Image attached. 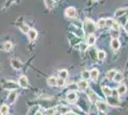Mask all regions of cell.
Returning a JSON list of instances; mask_svg holds the SVG:
<instances>
[{
  "mask_svg": "<svg viewBox=\"0 0 128 115\" xmlns=\"http://www.w3.org/2000/svg\"><path fill=\"white\" fill-rule=\"evenodd\" d=\"M128 9H118V10H117V12L115 13V16H116V17H122V16H124L126 13H127Z\"/></svg>",
  "mask_w": 128,
  "mask_h": 115,
  "instance_id": "e0dca14e",
  "label": "cell"
},
{
  "mask_svg": "<svg viewBox=\"0 0 128 115\" xmlns=\"http://www.w3.org/2000/svg\"><path fill=\"white\" fill-rule=\"evenodd\" d=\"M98 75H100V72L98 69H92L90 71V78L93 81H96L98 78Z\"/></svg>",
  "mask_w": 128,
  "mask_h": 115,
  "instance_id": "5bb4252c",
  "label": "cell"
},
{
  "mask_svg": "<svg viewBox=\"0 0 128 115\" xmlns=\"http://www.w3.org/2000/svg\"><path fill=\"white\" fill-rule=\"evenodd\" d=\"M11 65L14 69L19 70L22 67V62L19 60H17V59H12V60H11Z\"/></svg>",
  "mask_w": 128,
  "mask_h": 115,
  "instance_id": "52a82bcc",
  "label": "cell"
},
{
  "mask_svg": "<svg viewBox=\"0 0 128 115\" xmlns=\"http://www.w3.org/2000/svg\"><path fill=\"white\" fill-rule=\"evenodd\" d=\"M124 30H125V32L128 34V22H126V23L124 24Z\"/></svg>",
  "mask_w": 128,
  "mask_h": 115,
  "instance_id": "ab89813d",
  "label": "cell"
},
{
  "mask_svg": "<svg viewBox=\"0 0 128 115\" xmlns=\"http://www.w3.org/2000/svg\"><path fill=\"white\" fill-rule=\"evenodd\" d=\"M2 87L6 89V90H16L17 88V83L14 82V81H11V80H8V81H5V82H2Z\"/></svg>",
  "mask_w": 128,
  "mask_h": 115,
  "instance_id": "7a4b0ae2",
  "label": "cell"
},
{
  "mask_svg": "<svg viewBox=\"0 0 128 115\" xmlns=\"http://www.w3.org/2000/svg\"><path fill=\"white\" fill-rule=\"evenodd\" d=\"M93 1H98V0H93Z\"/></svg>",
  "mask_w": 128,
  "mask_h": 115,
  "instance_id": "b9f144b4",
  "label": "cell"
},
{
  "mask_svg": "<svg viewBox=\"0 0 128 115\" xmlns=\"http://www.w3.org/2000/svg\"><path fill=\"white\" fill-rule=\"evenodd\" d=\"M54 1H58V0H54Z\"/></svg>",
  "mask_w": 128,
  "mask_h": 115,
  "instance_id": "ee69618b",
  "label": "cell"
},
{
  "mask_svg": "<svg viewBox=\"0 0 128 115\" xmlns=\"http://www.w3.org/2000/svg\"><path fill=\"white\" fill-rule=\"evenodd\" d=\"M2 48H3L4 51H11L12 48V43L11 41H6L2 45Z\"/></svg>",
  "mask_w": 128,
  "mask_h": 115,
  "instance_id": "ac0fdd59",
  "label": "cell"
},
{
  "mask_svg": "<svg viewBox=\"0 0 128 115\" xmlns=\"http://www.w3.org/2000/svg\"><path fill=\"white\" fill-rule=\"evenodd\" d=\"M78 48L80 50V51H86L87 48H88V44L87 43H84V42H80L78 43Z\"/></svg>",
  "mask_w": 128,
  "mask_h": 115,
  "instance_id": "d4e9b609",
  "label": "cell"
},
{
  "mask_svg": "<svg viewBox=\"0 0 128 115\" xmlns=\"http://www.w3.org/2000/svg\"><path fill=\"white\" fill-rule=\"evenodd\" d=\"M83 30H84V33L91 35V34H93L96 31V25L91 19L87 18L83 22Z\"/></svg>",
  "mask_w": 128,
  "mask_h": 115,
  "instance_id": "6da1fadb",
  "label": "cell"
},
{
  "mask_svg": "<svg viewBox=\"0 0 128 115\" xmlns=\"http://www.w3.org/2000/svg\"><path fill=\"white\" fill-rule=\"evenodd\" d=\"M107 98V102L108 104H110L111 105H118L120 104V101L118 100V97H113V96H108Z\"/></svg>",
  "mask_w": 128,
  "mask_h": 115,
  "instance_id": "9c48e42d",
  "label": "cell"
},
{
  "mask_svg": "<svg viewBox=\"0 0 128 115\" xmlns=\"http://www.w3.org/2000/svg\"><path fill=\"white\" fill-rule=\"evenodd\" d=\"M102 92H103V94H104L106 97H108V96H111L112 90L109 87H107V86H103V87H102Z\"/></svg>",
  "mask_w": 128,
  "mask_h": 115,
  "instance_id": "603a6c76",
  "label": "cell"
},
{
  "mask_svg": "<svg viewBox=\"0 0 128 115\" xmlns=\"http://www.w3.org/2000/svg\"><path fill=\"white\" fill-rule=\"evenodd\" d=\"M118 95H122V94H124L125 92H126V90H127V88H126V86L124 85V84H120L118 87Z\"/></svg>",
  "mask_w": 128,
  "mask_h": 115,
  "instance_id": "ffe728a7",
  "label": "cell"
},
{
  "mask_svg": "<svg viewBox=\"0 0 128 115\" xmlns=\"http://www.w3.org/2000/svg\"><path fill=\"white\" fill-rule=\"evenodd\" d=\"M27 35H28V37L30 38V40H32V41L38 38V32H36V30H34V29H30Z\"/></svg>",
  "mask_w": 128,
  "mask_h": 115,
  "instance_id": "8fae6325",
  "label": "cell"
},
{
  "mask_svg": "<svg viewBox=\"0 0 128 115\" xmlns=\"http://www.w3.org/2000/svg\"><path fill=\"white\" fill-rule=\"evenodd\" d=\"M34 115H42V113H41L40 111H38V112H36V113Z\"/></svg>",
  "mask_w": 128,
  "mask_h": 115,
  "instance_id": "60d3db41",
  "label": "cell"
},
{
  "mask_svg": "<svg viewBox=\"0 0 128 115\" xmlns=\"http://www.w3.org/2000/svg\"><path fill=\"white\" fill-rule=\"evenodd\" d=\"M67 100L69 101L70 103H75L76 101L78 100V94L72 91V92H69L67 94Z\"/></svg>",
  "mask_w": 128,
  "mask_h": 115,
  "instance_id": "30bf717a",
  "label": "cell"
},
{
  "mask_svg": "<svg viewBox=\"0 0 128 115\" xmlns=\"http://www.w3.org/2000/svg\"><path fill=\"white\" fill-rule=\"evenodd\" d=\"M114 81L116 82H120L123 81V75L122 74V73H116V75H115V77H114V79H113Z\"/></svg>",
  "mask_w": 128,
  "mask_h": 115,
  "instance_id": "d6986e66",
  "label": "cell"
},
{
  "mask_svg": "<svg viewBox=\"0 0 128 115\" xmlns=\"http://www.w3.org/2000/svg\"><path fill=\"white\" fill-rule=\"evenodd\" d=\"M9 105L8 104H2L1 106H0V112L2 113V115H8L9 114Z\"/></svg>",
  "mask_w": 128,
  "mask_h": 115,
  "instance_id": "2e32d148",
  "label": "cell"
},
{
  "mask_svg": "<svg viewBox=\"0 0 128 115\" xmlns=\"http://www.w3.org/2000/svg\"><path fill=\"white\" fill-rule=\"evenodd\" d=\"M81 76H82V78H83V80H88V79H90V72L83 71L82 72V74H81Z\"/></svg>",
  "mask_w": 128,
  "mask_h": 115,
  "instance_id": "836d02e7",
  "label": "cell"
},
{
  "mask_svg": "<svg viewBox=\"0 0 128 115\" xmlns=\"http://www.w3.org/2000/svg\"><path fill=\"white\" fill-rule=\"evenodd\" d=\"M0 115H2V113H1V112H0Z\"/></svg>",
  "mask_w": 128,
  "mask_h": 115,
  "instance_id": "7bdbcfd3",
  "label": "cell"
},
{
  "mask_svg": "<svg viewBox=\"0 0 128 115\" xmlns=\"http://www.w3.org/2000/svg\"><path fill=\"white\" fill-rule=\"evenodd\" d=\"M56 81H58V79L56 78H54V77H50L48 79V82L49 85H51V86H54V85H56Z\"/></svg>",
  "mask_w": 128,
  "mask_h": 115,
  "instance_id": "44dd1931",
  "label": "cell"
},
{
  "mask_svg": "<svg viewBox=\"0 0 128 115\" xmlns=\"http://www.w3.org/2000/svg\"><path fill=\"white\" fill-rule=\"evenodd\" d=\"M112 28L114 29V30H118L120 29V25H118V23H117V22H114L112 25Z\"/></svg>",
  "mask_w": 128,
  "mask_h": 115,
  "instance_id": "d590c367",
  "label": "cell"
},
{
  "mask_svg": "<svg viewBox=\"0 0 128 115\" xmlns=\"http://www.w3.org/2000/svg\"><path fill=\"white\" fill-rule=\"evenodd\" d=\"M88 95H89V98H90L91 101H93V102H96L98 101V96H96V94L93 90H90Z\"/></svg>",
  "mask_w": 128,
  "mask_h": 115,
  "instance_id": "7402d4cb",
  "label": "cell"
},
{
  "mask_svg": "<svg viewBox=\"0 0 128 115\" xmlns=\"http://www.w3.org/2000/svg\"><path fill=\"white\" fill-rule=\"evenodd\" d=\"M16 0H7V2H6V4H7V6L8 5H11V4H12Z\"/></svg>",
  "mask_w": 128,
  "mask_h": 115,
  "instance_id": "f35d334b",
  "label": "cell"
},
{
  "mask_svg": "<svg viewBox=\"0 0 128 115\" xmlns=\"http://www.w3.org/2000/svg\"><path fill=\"white\" fill-rule=\"evenodd\" d=\"M56 108H49V109L46 110V115H54L56 114Z\"/></svg>",
  "mask_w": 128,
  "mask_h": 115,
  "instance_id": "e575fe53",
  "label": "cell"
},
{
  "mask_svg": "<svg viewBox=\"0 0 128 115\" xmlns=\"http://www.w3.org/2000/svg\"><path fill=\"white\" fill-rule=\"evenodd\" d=\"M69 87H70V89H72V90H75V89H76V84H70Z\"/></svg>",
  "mask_w": 128,
  "mask_h": 115,
  "instance_id": "74e56055",
  "label": "cell"
},
{
  "mask_svg": "<svg viewBox=\"0 0 128 115\" xmlns=\"http://www.w3.org/2000/svg\"><path fill=\"white\" fill-rule=\"evenodd\" d=\"M110 35H111V37H112L113 38H118V37H120V31H118V30H114V29H113L112 31L110 32Z\"/></svg>",
  "mask_w": 128,
  "mask_h": 115,
  "instance_id": "f1b7e54d",
  "label": "cell"
},
{
  "mask_svg": "<svg viewBox=\"0 0 128 115\" xmlns=\"http://www.w3.org/2000/svg\"><path fill=\"white\" fill-rule=\"evenodd\" d=\"M59 76H60V78H62V79L65 80V79L68 77V72H67V70H60Z\"/></svg>",
  "mask_w": 128,
  "mask_h": 115,
  "instance_id": "1f68e13d",
  "label": "cell"
},
{
  "mask_svg": "<svg viewBox=\"0 0 128 115\" xmlns=\"http://www.w3.org/2000/svg\"><path fill=\"white\" fill-rule=\"evenodd\" d=\"M78 87L80 88V90H82V91L86 90L88 88V82H87V81L86 80L80 81V82H78Z\"/></svg>",
  "mask_w": 128,
  "mask_h": 115,
  "instance_id": "7c38bea8",
  "label": "cell"
},
{
  "mask_svg": "<svg viewBox=\"0 0 128 115\" xmlns=\"http://www.w3.org/2000/svg\"><path fill=\"white\" fill-rule=\"evenodd\" d=\"M113 95V97H118V90H112V94H111V96Z\"/></svg>",
  "mask_w": 128,
  "mask_h": 115,
  "instance_id": "8d00e7d4",
  "label": "cell"
},
{
  "mask_svg": "<svg viewBox=\"0 0 128 115\" xmlns=\"http://www.w3.org/2000/svg\"><path fill=\"white\" fill-rule=\"evenodd\" d=\"M111 47L113 48V50H118L120 47V42L118 38H112L111 40Z\"/></svg>",
  "mask_w": 128,
  "mask_h": 115,
  "instance_id": "4fadbf2b",
  "label": "cell"
},
{
  "mask_svg": "<svg viewBox=\"0 0 128 115\" xmlns=\"http://www.w3.org/2000/svg\"><path fill=\"white\" fill-rule=\"evenodd\" d=\"M64 84H65V80L64 79H62V78H59V79H58V81H56V85L58 86H63Z\"/></svg>",
  "mask_w": 128,
  "mask_h": 115,
  "instance_id": "d6a6232c",
  "label": "cell"
},
{
  "mask_svg": "<svg viewBox=\"0 0 128 115\" xmlns=\"http://www.w3.org/2000/svg\"><path fill=\"white\" fill-rule=\"evenodd\" d=\"M96 25H98V28L105 27V19H104V18H100V19L98 21Z\"/></svg>",
  "mask_w": 128,
  "mask_h": 115,
  "instance_id": "4dcf8cb0",
  "label": "cell"
},
{
  "mask_svg": "<svg viewBox=\"0 0 128 115\" xmlns=\"http://www.w3.org/2000/svg\"><path fill=\"white\" fill-rule=\"evenodd\" d=\"M19 28H20V30H21L24 34H28L29 30H30V27H29L27 24H25V23H22Z\"/></svg>",
  "mask_w": 128,
  "mask_h": 115,
  "instance_id": "cb8c5ba5",
  "label": "cell"
},
{
  "mask_svg": "<svg viewBox=\"0 0 128 115\" xmlns=\"http://www.w3.org/2000/svg\"><path fill=\"white\" fill-rule=\"evenodd\" d=\"M17 99V92L16 90H12L7 97V103L9 104H14Z\"/></svg>",
  "mask_w": 128,
  "mask_h": 115,
  "instance_id": "3957f363",
  "label": "cell"
},
{
  "mask_svg": "<svg viewBox=\"0 0 128 115\" xmlns=\"http://www.w3.org/2000/svg\"><path fill=\"white\" fill-rule=\"evenodd\" d=\"M116 73H117V72L115 71V70H110V71H108L106 73L107 79H109V80H113V79H114V77H115V75H116Z\"/></svg>",
  "mask_w": 128,
  "mask_h": 115,
  "instance_id": "484cf974",
  "label": "cell"
},
{
  "mask_svg": "<svg viewBox=\"0 0 128 115\" xmlns=\"http://www.w3.org/2000/svg\"><path fill=\"white\" fill-rule=\"evenodd\" d=\"M56 110L58 111L61 115H65L66 113L70 112L69 107H68V106H65V105H63V104H62V105H58L56 108Z\"/></svg>",
  "mask_w": 128,
  "mask_h": 115,
  "instance_id": "ba28073f",
  "label": "cell"
},
{
  "mask_svg": "<svg viewBox=\"0 0 128 115\" xmlns=\"http://www.w3.org/2000/svg\"><path fill=\"white\" fill-rule=\"evenodd\" d=\"M106 58V53L104 51H98V59L100 60H103Z\"/></svg>",
  "mask_w": 128,
  "mask_h": 115,
  "instance_id": "4316f807",
  "label": "cell"
},
{
  "mask_svg": "<svg viewBox=\"0 0 128 115\" xmlns=\"http://www.w3.org/2000/svg\"><path fill=\"white\" fill-rule=\"evenodd\" d=\"M86 42H87L88 45H94V44L96 43V37H95L93 34L89 35V36H88V38H87Z\"/></svg>",
  "mask_w": 128,
  "mask_h": 115,
  "instance_id": "9a60e30c",
  "label": "cell"
},
{
  "mask_svg": "<svg viewBox=\"0 0 128 115\" xmlns=\"http://www.w3.org/2000/svg\"><path fill=\"white\" fill-rule=\"evenodd\" d=\"M45 3L48 9H53L54 7V0H45Z\"/></svg>",
  "mask_w": 128,
  "mask_h": 115,
  "instance_id": "83f0119b",
  "label": "cell"
},
{
  "mask_svg": "<svg viewBox=\"0 0 128 115\" xmlns=\"http://www.w3.org/2000/svg\"><path fill=\"white\" fill-rule=\"evenodd\" d=\"M96 108L100 110V111H102V112H106L107 109H108V104L102 101H96Z\"/></svg>",
  "mask_w": 128,
  "mask_h": 115,
  "instance_id": "8992f818",
  "label": "cell"
},
{
  "mask_svg": "<svg viewBox=\"0 0 128 115\" xmlns=\"http://www.w3.org/2000/svg\"><path fill=\"white\" fill-rule=\"evenodd\" d=\"M114 19H112V18H107V19H105V26H107V27L109 28H112V25L113 23H114Z\"/></svg>",
  "mask_w": 128,
  "mask_h": 115,
  "instance_id": "f546056e",
  "label": "cell"
},
{
  "mask_svg": "<svg viewBox=\"0 0 128 115\" xmlns=\"http://www.w3.org/2000/svg\"><path fill=\"white\" fill-rule=\"evenodd\" d=\"M17 84L22 88H28L29 87V81L27 79L26 76H21L18 79V82Z\"/></svg>",
  "mask_w": 128,
  "mask_h": 115,
  "instance_id": "5b68a950",
  "label": "cell"
},
{
  "mask_svg": "<svg viewBox=\"0 0 128 115\" xmlns=\"http://www.w3.org/2000/svg\"><path fill=\"white\" fill-rule=\"evenodd\" d=\"M65 16L69 18H74L76 16V10L75 7H68L65 10Z\"/></svg>",
  "mask_w": 128,
  "mask_h": 115,
  "instance_id": "277c9868",
  "label": "cell"
}]
</instances>
